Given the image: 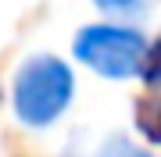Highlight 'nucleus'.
I'll return each mask as SVG.
<instances>
[{
  "label": "nucleus",
  "mask_w": 161,
  "mask_h": 157,
  "mask_svg": "<svg viewBox=\"0 0 161 157\" xmlns=\"http://www.w3.org/2000/svg\"><path fill=\"white\" fill-rule=\"evenodd\" d=\"M104 18H118V22H140L150 14L154 0H90Z\"/></svg>",
  "instance_id": "3"
},
{
  "label": "nucleus",
  "mask_w": 161,
  "mask_h": 157,
  "mask_svg": "<svg viewBox=\"0 0 161 157\" xmlns=\"http://www.w3.org/2000/svg\"><path fill=\"white\" fill-rule=\"evenodd\" d=\"M75 93H79L75 68L58 54L40 50L18 61L11 75V89H7V104L22 128L47 132L68 114V107L75 104Z\"/></svg>",
  "instance_id": "2"
},
{
  "label": "nucleus",
  "mask_w": 161,
  "mask_h": 157,
  "mask_svg": "<svg viewBox=\"0 0 161 157\" xmlns=\"http://www.w3.org/2000/svg\"><path fill=\"white\" fill-rule=\"evenodd\" d=\"M72 57L108 82L143 79L147 89H154L158 82V43L136 22L100 18L82 25L72 36Z\"/></svg>",
  "instance_id": "1"
},
{
  "label": "nucleus",
  "mask_w": 161,
  "mask_h": 157,
  "mask_svg": "<svg viewBox=\"0 0 161 157\" xmlns=\"http://www.w3.org/2000/svg\"><path fill=\"white\" fill-rule=\"evenodd\" d=\"M93 157H154V150L143 146V143H136V139L125 136V132H115V136H108V139L97 143Z\"/></svg>",
  "instance_id": "4"
}]
</instances>
